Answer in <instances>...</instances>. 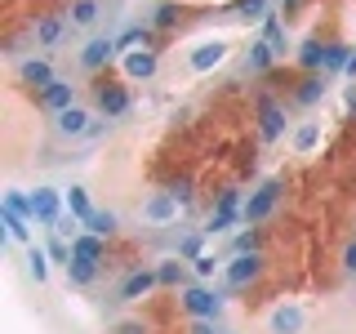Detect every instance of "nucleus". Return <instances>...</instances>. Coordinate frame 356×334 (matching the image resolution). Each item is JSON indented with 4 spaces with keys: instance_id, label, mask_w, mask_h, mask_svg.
I'll return each mask as SVG.
<instances>
[{
    "instance_id": "f257e3e1",
    "label": "nucleus",
    "mask_w": 356,
    "mask_h": 334,
    "mask_svg": "<svg viewBox=\"0 0 356 334\" xmlns=\"http://www.w3.org/2000/svg\"><path fill=\"white\" fill-rule=\"evenodd\" d=\"M178 303H183V312L192 321H218L222 317V303H227V294L214 285H205V281H196V285H187L183 294H178Z\"/></svg>"
},
{
    "instance_id": "f03ea898",
    "label": "nucleus",
    "mask_w": 356,
    "mask_h": 334,
    "mask_svg": "<svg viewBox=\"0 0 356 334\" xmlns=\"http://www.w3.org/2000/svg\"><path fill=\"white\" fill-rule=\"evenodd\" d=\"M281 196H285V183H281V178H267V183H259L250 192V200H245V209H241V223H250V228L267 223V218L276 214V205H281Z\"/></svg>"
},
{
    "instance_id": "7ed1b4c3",
    "label": "nucleus",
    "mask_w": 356,
    "mask_h": 334,
    "mask_svg": "<svg viewBox=\"0 0 356 334\" xmlns=\"http://www.w3.org/2000/svg\"><path fill=\"white\" fill-rule=\"evenodd\" d=\"M263 276V254H236L232 263H222V294H241Z\"/></svg>"
},
{
    "instance_id": "20e7f679",
    "label": "nucleus",
    "mask_w": 356,
    "mask_h": 334,
    "mask_svg": "<svg viewBox=\"0 0 356 334\" xmlns=\"http://www.w3.org/2000/svg\"><path fill=\"white\" fill-rule=\"evenodd\" d=\"M241 209H245V200H241V192L236 187H227V192H218V200H214V209H209V223L200 232H209V237H227L232 228L241 223Z\"/></svg>"
},
{
    "instance_id": "39448f33",
    "label": "nucleus",
    "mask_w": 356,
    "mask_h": 334,
    "mask_svg": "<svg viewBox=\"0 0 356 334\" xmlns=\"http://www.w3.org/2000/svg\"><path fill=\"white\" fill-rule=\"evenodd\" d=\"M254 120H259V138L263 143H276L285 134V103L281 98H272V94H259V103H254Z\"/></svg>"
},
{
    "instance_id": "423d86ee",
    "label": "nucleus",
    "mask_w": 356,
    "mask_h": 334,
    "mask_svg": "<svg viewBox=\"0 0 356 334\" xmlns=\"http://www.w3.org/2000/svg\"><path fill=\"white\" fill-rule=\"evenodd\" d=\"M67 214V192H58V187H36L31 192V223L36 228H54Z\"/></svg>"
},
{
    "instance_id": "0eeeda50",
    "label": "nucleus",
    "mask_w": 356,
    "mask_h": 334,
    "mask_svg": "<svg viewBox=\"0 0 356 334\" xmlns=\"http://www.w3.org/2000/svg\"><path fill=\"white\" fill-rule=\"evenodd\" d=\"M156 285H161V281H156V267H138V272H129L125 281H120L116 303H138V299H147Z\"/></svg>"
},
{
    "instance_id": "6e6552de",
    "label": "nucleus",
    "mask_w": 356,
    "mask_h": 334,
    "mask_svg": "<svg viewBox=\"0 0 356 334\" xmlns=\"http://www.w3.org/2000/svg\"><path fill=\"white\" fill-rule=\"evenodd\" d=\"M116 54H120V49H116V36H94V40L81 49V72H103V67L116 58Z\"/></svg>"
},
{
    "instance_id": "1a4fd4ad",
    "label": "nucleus",
    "mask_w": 356,
    "mask_h": 334,
    "mask_svg": "<svg viewBox=\"0 0 356 334\" xmlns=\"http://www.w3.org/2000/svg\"><path fill=\"white\" fill-rule=\"evenodd\" d=\"M89 120H94V116H89L85 107H67V111L54 116V129H58V138H89V134H94Z\"/></svg>"
},
{
    "instance_id": "9d476101",
    "label": "nucleus",
    "mask_w": 356,
    "mask_h": 334,
    "mask_svg": "<svg viewBox=\"0 0 356 334\" xmlns=\"http://www.w3.org/2000/svg\"><path fill=\"white\" fill-rule=\"evenodd\" d=\"M303 326H307V312L298 303H281L272 317H267V330L272 334H303Z\"/></svg>"
},
{
    "instance_id": "9b49d317",
    "label": "nucleus",
    "mask_w": 356,
    "mask_h": 334,
    "mask_svg": "<svg viewBox=\"0 0 356 334\" xmlns=\"http://www.w3.org/2000/svg\"><path fill=\"white\" fill-rule=\"evenodd\" d=\"M129 85H98V111H103L107 120H116V116H125L129 111Z\"/></svg>"
},
{
    "instance_id": "f8f14e48",
    "label": "nucleus",
    "mask_w": 356,
    "mask_h": 334,
    "mask_svg": "<svg viewBox=\"0 0 356 334\" xmlns=\"http://www.w3.org/2000/svg\"><path fill=\"white\" fill-rule=\"evenodd\" d=\"M152 45H156V27H152V22H134V27H125L116 36L120 58H125V54H138V49H152Z\"/></svg>"
},
{
    "instance_id": "ddd939ff",
    "label": "nucleus",
    "mask_w": 356,
    "mask_h": 334,
    "mask_svg": "<svg viewBox=\"0 0 356 334\" xmlns=\"http://www.w3.org/2000/svg\"><path fill=\"white\" fill-rule=\"evenodd\" d=\"M178 209H183V205H178V200H174L170 192H156V196L143 200V209H138V214L147 218V223H174V218H178Z\"/></svg>"
},
{
    "instance_id": "4468645a",
    "label": "nucleus",
    "mask_w": 356,
    "mask_h": 334,
    "mask_svg": "<svg viewBox=\"0 0 356 334\" xmlns=\"http://www.w3.org/2000/svg\"><path fill=\"white\" fill-rule=\"evenodd\" d=\"M222 58H227V40H205V45H196V49H192L187 67H192V72H214Z\"/></svg>"
},
{
    "instance_id": "2eb2a0df",
    "label": "nucleus",
    "mask_w": 356,
    "mask_h": 334,
    "mask_svg": "<svg viewBox=\"0 0 356 334\" xmlns=\"http://www.w3.org/2000/svg\"><path fill=\"white\" fill-rule=\"evenodd\" d=\"M272 63H276V54H272V45H267L263 36L259 40H250V49H245V76H267L272 72Z\"/></svg>"
},
{
    "instance_id": "dca6fc26",
    "label": "nucleus",
    "mask_w": 356,
    "mask_h": 334,
    "mask_svg": "<svg viewBox=\"0 0 356 334\" xmlns=\"http://www.w3.org/2000/svg\"><path fill=\"white\" fill-rule=\"evenodd\" d=\"M325 89H330V76L325 72H307L303 81L294 85V103L298 107H312V103H321V98H325Z\"/></svg>"
},
{
    "instance_id": "f3484780",
    "label": "nucleus",
    "mask_w": 356,
    "mask_h": 334,
    "mask_svg": "<svg viewBox=\"0 0 356 334\" xmlns=\"http://www.w3.org/2000/svg\"><path fill=\"white\" fill-rule=\"evenodd\" d=\"M40 107L54 111V116H58V111H67V107H76V85H72V81H54V85L40 94Z\"/></svg>"
},
{
    "instance_id": "a211bd4d",
    "label": "nucleus",
    "mask_w": 356,
    "mask_h": 334,
    "mask_svg": "<svg viewBox=\"0 0 356 334\" xmlns=\"http://www.w3.org/2000/svg\"><path fill=\"white\" fill-rule=\"evenodd\" d=\"M125 76L129 81H152L156 67H161V58H156V49H138V54H125Z\"/></svg>"
},
{
    "instance_id": "6ab92c4d",
    "label": "nucleus",
    "mask_w": 356,
    "mask_h": 334,
    "mask_svg": "<svg viewBox=\"0 0 356 334\" xmlns=\"http://www.w3.org/2000/svg\"><path fill=\"white\" fill-rule=\"evenodd\" d=\"M18 76H22V85H36L40 94L58 81V76H54V67H49V58H27V63L18 67Z\"/></svg>"
},
{
    "instance_id": "aec40b11",
    "label": "nucleus",
    "mask_w": 356,
    "mask_h": 334,
    "mask_svg": "<svg viewBox=\"0 0 356 334\" xmlns=\"http://www.w3.org/2000/svg\"><path fill=\"white\" fill-rule=\"evenodd\" d=\"M72 254L76 259H89V263H107V241L94 237V232H81V237L72 241Z\"/></svg>"
},
{
    "instance_id": "412c9836",
    "label": "nucleus",
    "mask_w": 356,
    "mask_h": 334,
    "mask_svg": "<svg viewBox=\"0 0 356 334\" xmlns=\"http://www.w3.org/2000/svg\"><path fill=\"white\" fill-rule=\"evenodd\" d=\"M98 276H103V263H89V259H76V254H72V263H67V281H72L76 289L94 285Z\"/></svg>"
},
{
    "instance_id": "4be33fe9",
    "label": "nucleus",
    "mask_w": 356,
    "mask_h": 334,
    "mask_svg": "<svg viewBox=\"0 0 356 334\" xmlns=\"http://www.w3.org/2000/svg\"><path fill=\"white\" fill-rule=\"evenodd\" d=\"M263 40L272 45V54H276V58H285V49H289V31H285V18H281V14L263 18Z\"/></svg>"
},
{
    "instance_id": "5701e85b",
    "label": "nucleus",
    "mask_w": 356,
    "mask_h": 334,
    "mask_svg": "<svg viewBox=\"0 0 356 334\" xmlns=\"http://www.w3.org/2000/svg\"><path fill=\"white\" fill-rule=\"evenodd\" d=\"M85 232H94V237H116V232H120V214H116V209H94V214H89L85 218Z\"/></svg>"
},
{
    "instance_id": "b1692460",
    "label": "nucleus",
    "mask_w": 356,
    "mask_h": 334,
    "mask_svg": "<svg viewBox=\"0 0 356 334\" xmlns=\"http://www.w3.org/2000/svg\"><path fill=\"white\" fill-rule=\"evenodd\" d=\"M0 223H5V237H9V241L36 245V241H31V223L22 218V214H14V209H5V205H0Z\"/></svg>"
},
{
    "instance_id": "393cba45",
    "label": "nucleus",
    "mask_w": 356,
    "mask_h": 334,
    "mask_svg": "<svg viewBox=\"0 0 356 334\" xmlns=\"http://www.w3.org/2000/svg\"><path fill=\"white\" fill-rule=\"evenodd\" d=\"M298 67H303V72H325V45H321V40H303V45H298Z\"/></svg>"
},
{
    "instance_id": "a878e982",
    "label": "nucleus",
    "mask_w": 356,
    "mask_h": 334,
    "mask_svg": "<svg viewBox=\"0 0 356 334\" xmlns=\"http://www.w3.org/2000/svg\"><path fill=\"white\" fill-rule=\"evenodd\" d=\"M58 40H63V18H54V14L36 18V45H44V49H54Z\"/></svg>"
},
{
    "instance_id": "bb28decb",
    "label": "nucleus",
    "mask_w": 356,
    "mask_h": 334,
    "mask_svg": "<svg viewBox=\"0 0 356 334\" xmlns=\"http://www.w3.org/2000/svg\"><path fill=\"white\" fill-rule=\"evenodd\" d=\"M156 281H161V285H183L187 281V263L178 259V254L165 259V263H156Z\"/></svg>"
},
{
    "instance_id": "cd10ccee",
    "label": "nucleus",
    "mask_w": 356,
    "mask_h": 334,
    "mask_svg": "<svg viewBox=\"0 0 356 334\" xmlns=\"http://www.w3.org/2000/svg\"><path fill=\"white\" fill-rule=\"evenodd\" d=\"M316 143H321V120H303V125L294 129V152H298V156H307L312 148H316Z\"/></svg>"
},
{
    "instance_id": "c85d7f7f",
    "label": "nucleus",
    "mask_w": 356,
    "mask_h": 334,
    "mask_svg": "<svg viewBox=\"0 0 356 334\" xmlns=\"http://www.w3.org/2000/svg\"><path fill=\"white\" fill-rule=\"evenodd\" d=\"M27 272L36 276V285L49 281V250H40V245H27Z\"/></svg>"
},
{
    "instance_id": "c756f323",
    "label": "nucleus",
    "mask_w": 356,
    "mask_h": 334,
    "mask_svg": "<svg viewBox=\"0 0 356 334\" xmlns=\"http://www.w3.org/2000/svg\"><path fill=\"white\" fill-rule=\"evenodd\" d=\"M348 63H352V49H348V45H339V40H330L325 45V76L348 72Z\"/></svg>"
},
{
    "instance_id": "7c9ffc66",
    "label": "nucleus",
    "mask_w": 356,
    "mask_h": 334,
    "mask_svg": "<svg viewBox=\"0 0 356 334\" xmlns=\"http://www.w3.org/2000/svg\"><path fill=\"white\" fill-rule=\"evenodd\" d=\"M205 237H209V232H187V237H178V259H183V263L200 259V254H205Z\"/></svg>"
},
{
    "instance_id": "2f4dec72",
    "label": "nucleus",
    "mask_w": 356,
    "mask_h": 334,
    "mask_svg": "<svg viewBox=\"0 0 356 334\" xmlns=\"http://www.w3.org/2000/svg\"><path fill=\"white\" fill-rule=\"evenodd\" d=\"M178 14H183V9H178V5H174V0H161V5H156V9H152V18H147V22H152V27H156V31H170V27H174V22H178Z\"/></svg>"
},
{
    "instance_id": "473e14b6",
    "label": "nucleus",
    "mask_w": 356,
    "mask_h": 334,
    "mask_svg": "<svg viewBox=\"0 0 356 334\" xmlns=\"http://www.w3.org/2000/svg\"><path fill=\"white\" fill-rule=\"evenodd\" d=\"M44 250H49V263H58L67 272V263H72V241H63L58 232H49V237H44Z\"/></svg>"
},
{
    "instance_id": "72a5a7b5",
    "label": "nucleus",
    "mask_w": 356,
    "mask_h": 334,
    "mask_svg": "<svg viewBox=\"0 0 356 334\" xmlns=\"http://www.w3.org/2000/svg\"><path fill=\"white\" fill-rule=\"evenodd\" d=\"M232 14H236V18H272L276 9H272V0H236Z\"/></svg>"
},
{
    "instance_id": "f704fd0d",
    "label": "nucleus",
    "mask_w": 356,
    "mask_h": 334,
    "mask_svg": "<svg viewBox=\"0 0 356 334\" xmlns=\"http://www.w3.org/2000/svg\"><path fill=\"white\" fill-rule=\"evenodd\" d=\"M67 214H76L81 223L94 214V205H89V192H85V187H67Z\"/></svg>"
},
{
    "instance_id": "c9c22d12",
    "label": "nucleus",
    "mask_w": 356,
    "mask_h": 334,
    "mask_svg": "<svg viewBox=\"0 0 356 334\" xmlns=\"http://www.w3.org/2000/svg\"><path fill=\"white\" fill-rule=\"evenodd\" d=\"M98 22V0H76L72 5V27H94Z\"/></svg>"
},
{
    "instance_id": "e433bc0d",
    "label": "nucleus",
    "mask_w": 356,
    "mask_h": 334,
    "mask_svg": "<svg viewBox=\"0 0 356 334\" xmlns=\"http://www.w3.org/2000/svg\"><path fill=\"white\" fill-rule=\"evenodd\" d=\"M0 205H5V209H14V214H22V218L31 223V192H18V187H9Z\"/></svg>"
},
{
    "instance_id": "4c0bfd02",
    "label": "nucleus",
    "mask_w": 356,
    "mask_h": 334,
    "mask_svg": "<svg viewBox=\"0 0 356 334\" xmlns=\"http://www.w3.org/2000/svg\"><path fill=\"white\" fill-rule=\"evenodd\" d=\"M259 245H263V232L259 228H245V232H236L232 250H236V254H259Z\"/></svg>"
},
{
    "instance_id": "58836bf2",
    "label": "nucleus",
    "mask_w": 356,
    "mask_h": 334,
    "mask_svg": "<svg viewBox=\"0 0 356 334\" xmlns=\"http://www.w3.org/2000/svg\"><path fill=\"white\" fill-rule=\"evenodd\" d=\"M218 267H222V263L214 259V254H200V259H192V272L200 276V281H209V276H214Z\"/></svg>"
},
{
    "instance_id": "ea45409f",
    "label": "nucleus",
    "mask_w": 356,
    "mask_h": 334,
    "mask_svg": "<svg viewBox=\"0 0 356 334\" xmlns=\"http://www.w3.org/2000/svg\"><path fill=\"white\" fill-rule=\"evenodd\" d=\"M170 196H174V200H178V205H183V209H187V205H192V183H187V178H178V183L170 187Z\"/></svg>"
},
{
    "instance_id": "a19ab883",
    "label": "nucleus",
    "mask_w": 356,
    "mask_h": 334,
    "mask_svg": "<svg viewBox=\"0 0 356 334\" xmlns=\"http://www.w3.org/2000/svg\"><path fill=\"white\" fill-rule=\"evenodd\" d=\"M107 334H147V326H143V321H116Z\"/></svg>"
},
{
    "instance_id": "79ce46f5",
    "label": "nucleus",
    "mask_w": 356,
    "mask_h": 334,
    "mask_svg": "<svg viewBox=\"0 0 356 334\" xmlns=\"http://www.w3.org/2000/svg\"><path fill=\"white\" fill-rule=\"evenodd\" d=\"M343 272H348V276H356V241L348 245V250H343Z\"/></svg>"
},
{
    "instance_id": "37998d69",
    "label": "nucleus",
    "mask_w": 356,
    "mask_h": 334,
    "mask_svg": "<svg viewBox=\"0 0 356 334\" xmlns=\"http://www.w3.org/2000/svg\"><path fill=\"white\" fill-rule=\"evenodd\" d=\"M192 334H222L218 321H192Z\"/></svg>"
},
{
    "instance_id": "c03bdc74",
    "label": "nucleus",
    "mask_w": 356,
    "mask_h": 334,
    "mask_svg": "<svg viewBox=\"0 0 356 334\" xmlns=\"http://www.w3.org/2000/svg\"><path fill=\"white\" fill-rule=\"evenodd\" d=\"M343 98H348V111H356V85H348V94H343Z\"/></svg>"
},
{
    "instance_id": "a18cd8bd",
    "label": "nucleus",
    "mask_w": 356,
    "mask_h": 334,
    "mask_svg": "<svg viewBox=\"0 0 356 334\" xmlns=\"http://www.w3.org/2000/svg\"><path fill=\"white\" fill-rule=\"evenodd\" d=\"M281 9H285V18H289V14L298 9V0H281Z\"/></svg>"
},
{
    "instance_id": "49530a36",
    "label": "nucleus",
    "mask_w": 356,
    "mask_h": 334,
    "mask_svg": "<svg viewBox=\"0 0 356 334\" xmlns=\"http://www.w3.org/2000/svg\"><path fill=\"white\" fill-rule=\"evenodd\" d=\"M348 76H352V81H356V49H352V63H348Z\"/></svg>"
}]
</instances>
